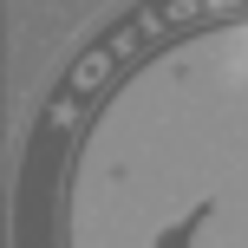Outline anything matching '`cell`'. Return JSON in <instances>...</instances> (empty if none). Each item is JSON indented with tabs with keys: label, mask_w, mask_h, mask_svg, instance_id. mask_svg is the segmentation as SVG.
Returning <instances> with one entry per match:
<instances>
[{
	"label": "cell",
	"mask_w": 248,
	"mask_h": 248,
	"mask_svg": "<svg viewBox=\"0 0 248 248\" xmlns=\"http://www.w3.org/2000/svg\"><path fill=\"white\" fill-rule=\"evenodd\" d=\"M26 248H248V0H163L92 52L46 124Z\"/></svg>",
	"instance_id": "6da1fadb"
}]
</instances>
